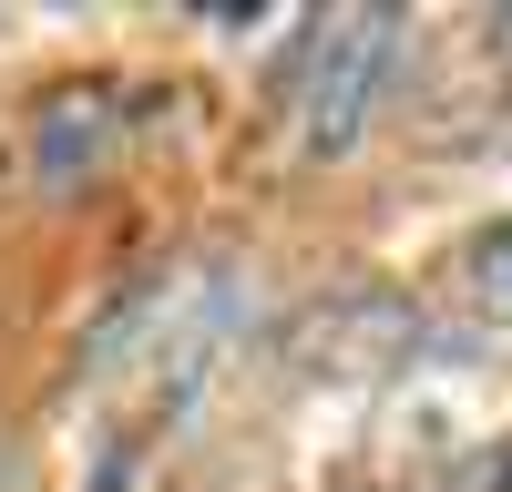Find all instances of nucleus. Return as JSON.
<instances>
[{
  "label": "nucleus",
  "mask_w": 512,
  "mask_h": 492,
  "mask_svg": "<svg viewBox=\"0 0 512 492\" xmlns=\"http://www.w3.org/2000/svg\"><path fill=\"white\" fill-rule=\"evenodd\" d=\"M390 62H400V11H328V21H308V41H297V82H287L297 134H308L318 154L359 144Z\"/></svg>",
  "instance_id": "f257e3e1"
},
{
  "label": "nucleus",
  "mask_w": 512,
  "mask_h": 492,
  "mask_svg": "<svg viewBox=\"0 0 512 492\" xmlns=\"http://www.w3.org/2000/svg\"><path fill=\"white\" fill-rule=\"evenodd\" d=\"M461 287H472V298L512 328V226H482L472 246H461Z\"/></svg>",
  "instance_id": "f03ea898"
}]
</instances>
